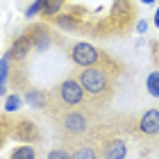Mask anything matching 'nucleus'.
I'll return each instance as SVG.
<instances>
[{"instance_id": "1", "label": "nucleus", "mask_w": 159, "mask_h": 159, "mask_svg": "<svg viewBox=\"0 0 159 159\" xmlns=\"http://www.w3.org/2000/svg\"><path fill=\"white\" fill-rule=\"evenodd\" d=\"M118 73H120L118 64L109 59L107 55L96 66H86L82 70H77L75 77L80 80V84H82V89L86 93V102L93 107L109 105L114 93H116V75Z\"/></svg>"}, {"instance_id": "2", "label": "nucleus", "mask_w": 159, "mask_h": 159, "mask_svg": "<svg viewBox=\"0 0 159 159\" xmlns=\"http://www.w3.org/2000/svg\"><path fill=\"white\" fill-rule=\"evenodd\" d=\"M86 105V93L80 84V80L75 77V73L66 77L61 84H57L52 91H48V107L46 111L50 116H59L61 111L73 109V107H82Z\"/></svg>"}, {"instance_id": "3", "label": "nucleus", "mask_w": 159, "mask_h": 159, "mask_svg": "<svg viewBox=\"0 0 159 159\" xmlns=\"http://www.w3.org/2000/svg\"><path fill=\"white\" fill-rule=\"evenodd\" d=\"M91 109H89V102L82 105V107H73V109H66L61 111L59 116H55L57 120V127L59 132L64 134V139H84L89 136V129H91Z\"/></svg>"}, {"instance_id": "4", "label": "nucleus", "mask_w": 159, "mask_h": 159, "mask_svg": "<svg viewBox=\"0 0 159 159\" xmlns=\"http://www.w3.org/2000/svg\"><path fill=\"white\" fill-rule=\"evenodd\" d=\"M102 57H105V52H100L96 46H91V43H86V41H80L70 48V59H73L75 66H82V68L96 66V64H100Z\"/></svg>"}, {"instance_id": "5", "label": "nucleus", "mask_w": 159, "mask_h": 159, "mask_svg": "<svg viewBox=\"0 0 159 159\" xmlns=\"http://www.w3.org/2000/svg\"><path fill=\"white\" fill-rule=\"evenodd\" d=\"M98 150L102 155V159H125L127 157V143H125V139H120L116 134H109L105 139H100Z\"/></svg>"}, {"instance_id": "6", "label": "nucleus", "mask_w": 159, "mask_h": 159, "mask_svg": "<svg viewBox=\"0 0 159 159\" xmlns=\"http://www.w3.org/2000/svg\"><path fill=\"white\" fill-rule=\"evenodd\" d=\"M70 146V159H102L98 150V143H93L91 139H68L64 141Z\"/></svg>"}, {"instance_id": "7", "label": "nucleus", "mask_w": 159, "mask_h": 159, "mask_svg": "<svg viewBox=\"0 0 159 159\" xmlns=\"http://www.w3.org/2000/svg\"><path fill=\"white\" fill-rule=\"evenodd\" d=\"M11 136L16 141H23V143H32L39 139V127L37 123L27 116H20V118H14V127H11Z\"/></svg>"}, {"instance_id": "8", "label": "nucleus", "mask_w": 159, "mask_h": 159, "mask_svg": "<svg viewBox=\"0 0 159 159\" xmlns=\"http://www.w3.org/2000/svg\"><path fill=\"white\" fill-rule=\"evenodd\" d=\"M136 132L141 136H148V139L159 136V107H152V109L143 111L136 118Z\"/></svg>"}, {"instance_id": "9", "label": "nucleus", "mask_w": 159, "mask_h": 159, "mask_svg": "<svg viewBox=\"0 0 159 159\" xmlns=\"http://www.w3.org/2000/svg\"><path fill=\"white\" fill-rule=\"evenodd\" d=\"M30 50H32V41H30L27 34H23V37H18L11 43L7 57H9V61H14V64H23L27 59V55H30Z\"/></svg>"}, {"instance_id": "10", "label": "nucleus", "mask_w": 159, "mask_h": 159, "mask_svg": "<svg viewBox=\"0 0 159 159\" xmlns=\"http://www.w3.org/2000/svg\"><path fill=\"white\" fill-rule=\"evenodd\" d=\"M27 37H30V41H32V48H37V50H46L50 43H52L50 30H48L46 25H34V27H30Z\"/></svg>"}, {"instance_id": "11", "label": "nucleus", "mask_w": 159, "mask_h": 159, "mask_svg": "<svg viewBox=\"0 0 159 159\" xmlns=\"http://www.w3.org/2000/svg\"><path fill=\"white\" fill-rule=\"evenodd\" d=\"M52 20L61 27V30H68V32H84V30H82V23L77 20V16H75L73 11H61V14H57Z\"/></svg>"}, {"instance_id": "12", "label": "nucleus", "mask_w": 159, "mask_h": 159, "mask_svg": "<svg viewBox=\"0 0 159 159\" xmlns=\"http://www.w3.org/2000/svg\"><path fill=\"white\" fill-rule=\"evenodd\" d=\"M23 98H25V102H30L32 107H37V109H46L48 107V91L27 86V89L23 91Z\"/></svg>"}, {"instance_id": "13", "label": "nucleus", "mask_w": 159, "mask_h": 159, "mask_svg": "<svg viewBox=\"0 0 159 159\" xmlns=\"http://www.w3.org/2000/svg\"><path fill=\"white\" fill-rule=\"evenodd\" d=\"M129 18H132V7H129L127 0H116L114 2V20H116V25H127Z\"/></svg>"}, {"instance_id": "14", "label": "nucleus", "mask_w": 159, "mask_h": 159, "mask_svg": "<svg viewBox=\"0 0 159 159\" xmlns=\"http://www.w3.org/2000/svg\"><path fill=\"white\" fill-rule=\"evenodd\" d=\"M64 2L66 0H41V14L46 18H55L64 9Z\"/></svg>"}, {"instance_id": "15", "label": "nucleus", "mask_w": 159, "mask_h": 159, "mask_svg": "<svg viewBox=\"0 0 159 159\" xmlns=\"http://www.w3.org/2000/svg\"><path fill=\"white\" fill-rule=\"evenodd\" d=\"M9 57H2L0 59V96H5L7 93V80H9V70H11V66H9Z\"/></svg>"}, {"instance_id": "16", "label": "nucleus", "mask_w": 159, "mask_h": 159, "mask_svg": "<svg viewBox=\"0 0 159 159\" xmlns=\"http://www.w3.org/2000/svg\"><path fill=\"white\" fill-rule=\"evenodd\" d=\"M9 159H37V150H34L30 143H23V146H18V148L11 152Z\"/></svg>"}, {"instance_id": "17", "label": "nucleus", "mask_w": 159, "mask_h": 159, "mask_svg": "<svg viewBox=\"0 0 159 159\" xmlns=\"http://www.w3.org/2000/svg\"><path fill=\"white\" fill-rule=\"evenodd\" d=\"M9 75H11V86L14 89H18V91H25L27 89V77L23 80V68H14V73L9 70Z\"/></svg>"}, {"instance_id": "18", "label": "nucleus", "mask_w": 159, "mask_h": 159, "mask_svg": "<svg viewBox=\"0 0 159 159\" xmlns=\"http://www.w3.org/2000/svg\"><path fill=\"white\" fill-rule=\"evenodd\" d=\"M46 159H70V146H68V143H61V146L52 148Z\"/></svg>"}, {"instance_id": "19", "label": "nucleus", "mask_w": 159, "mask_h": 159, "mask_svg": "<svg viewBox=\"0 0 159 159\" xmlns=\"http://www.w3.org/2000/svg\"><path fill=\"white\" fill-rule=\"evenodd\" d=\"M146 84H148V93H150V96L159 98V70H152V73L148 75Z\"/></svg>"}, {"instance_id": "20", "label": "nucleus", "mask_w": 159, "mask_h": 159, "mask_svg": "<svg viewBox=\"0 0 159 159\" xmlns=\"http://www.w3.org/2000/svg\"><path fill=\"white\" fill-rule=\"evenodd\" d=\"M18 107H20V98L16 96V93L7 96V102H5V109H7V111H16Z\"/></svg>"}, {"instance_id": "21", "label": "nucleus", "mask_w": 159, "mask_h": 159, "mask_svg": "<svg viewBox=\"0 0 159 159\" xmlns=\"http://www.w3.org/2000/svg\"><path fill=\"white\" fill-rule=\"evenodd\" d=\"M37 14H41V0H37V2H32V5L27 7V9H25V16H27V18L37 16Z\"/></svg>"}, {"instance_id": "22", "label": "nucleus", "mask_w": 159, "mask_h": 159, "mask_svg": "<svg viewBox=\"0 0 159 159\" xmlns=\"http://www.w3.org/2000/svg\"><path fill=\"white\" fill-rule=\"evenodd\" d=\"M146 27H148V23H146V20H139V25H136V32H146Z\"/></svg>"}, {"instance_id": "23", "label": "nucleus", "mask_w": 159, "mask_h": 159, "mask_svg": "<svg viewBox=\"0 0 159 159\" xmlns=\"http://www.w3.org/2000/svg\"><path fill=\"white\" fill-rule=\"evenodd\" d=\"M155 27H159V9L155 11Z\"/></svg>"}, {"instance_id": "24", "label": "nucleus", "mask_w": 159, "mask_h": 159, "mask_svg": "<svg viewBox=\"0 0 159 159\" xmlns=\"http://www.w3.org/2000/svg\"><path fill=\"white\" fill-rule=\"evenodd\" d=\"M2 143H5V134L0 132V146H2Z\"/></svg>"}, {"instance_id": "25", "label": "nucleus", "mask_w": 159, "mask_h": 159, "mask_svg": "<svg viewBox=\"0 0 159 159\" xmlns=\"http://www.w3.org/2000/svg\"><path fill=\"white\" fill-rule=\"evenodd\" d=\"M141 2H146V5H152V2H155V0H141Z\"/></svg>"}]
</instances>
